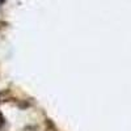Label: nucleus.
Returning a JSON list of instances; mask_svg holds the SVG:
<instances>
[{
    "mask_svg": "<svg viewBox=\"0 0 131 131\" xmlns=\"http://www.w3.org/2000/svg\"><path fill=\"white\" fill-rule=\"evenodd\" d=\"M45 131H59V130L51 119H46L45 121Z\"/></svg>",
    "mask_w": 131,
    "mask_h": 131,
    "instance_id": "f257e3e1",
    "label": "nucleus"
},
{
    "mask_svg": "<svg viewBox=\"0 0 131 131\" xmlns=\"http://www.w3.org/2000/svg\"><path fill=\"white\" fill-rule=\"evenodd\" d=\"M4 123H5V118H4V115H3V113L0 112V128H2L3 126H4Z\"/></svg>",
    "mask_w": 131,
    "mask_h": 131,
    "instance_id": "f03ea898",
    "label": "nucleus"
},
{
    "mask_svg": "<svg viewBox=\"0 0 131 131\" xmlns=\"http://www.w3.org/2000/svg\"><path fill=\"white\" fill-rule=\"evenodd\" d=\"M5 3V0H0V5H2V4H4Z\"/></svg>",
    "mask_w": 131,
    "mask_h": 131,
    "instance_id": "7ed1b4c3",
    "label": "nucleus"
}]
</instances>
